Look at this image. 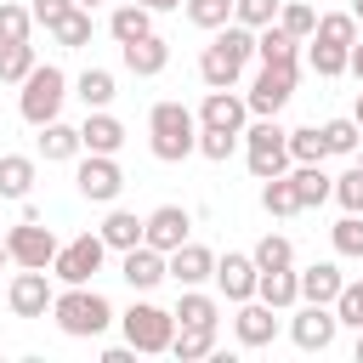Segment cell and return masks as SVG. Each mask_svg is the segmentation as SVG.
<instances>
[{
  "label": "cell",
  "mask_w": 363,
  "mask_h": 363,
  "mask_svg": "<svg viewBox=\"0 0 363 363\" xmlns=\"http://www.w3.org/2000/svg\"><path fill=\"white\" fill-rule=\"evenodd\" d=\"M119 329L136 352H170V335H176V312L153 306V301H130L119 312Z\"/></svg>",
  "instance_id": "8992f818"
},
{
  "label": "cell",
  "mask_w": 363,
  "mask_h": 363,
  "mask_svg": "<svg viewBox=\"0 0 363 363\" xmlns=\"http://www.w3.org/2000/svg\"><path fill=\"white\" fill-rule=\"evenodd\" d=\"M51 318L68 340H96V335H108V323H119L108 295H96L91 284H62L57 301H51Z\"/></svg>",
  "instance_id": "6da1fadb"
},
{
  "label": "cell",
  "mask_w": 363,
  "mask_h": 363,
  "mask_svg": "<svg viewBox=\"0 0 363 363\" xmlns=\"http://www.w3.org/2000/svg\"><path fill=\"white\" fill-rule=\"evenodd\" d=\"M210 272H216V250H204V244H176L170 255H164V278H176L182 289H193V284H210Z\"/></svg>",
  "instance_id": "2e32d148"
},
{
  "label": "cell",
  "mask_w": 363,
  "mask_h": 363,
  "mask_svg": "<svg viewBox=\"0 0 363 363\" xmlns=\"http://www.w3.org/2000/svg\"><path fill=\"white\" fill-rule=\"evenodd\" d=\"M68 6H74V0H34L28 11H34V23H40V28H51V23H57V17L68 11Z\"/></svg>",
  "instance_id": "c3c4849f"
},
{
  "label": "cell",
  "mask_w": 363,
  "mask_h": 363,
  "mask_svg": "<svg viewBox=\"0 0 363 363\" xmlns=\"http://www.w3.org/2000/svg\"><path fill=\"white\" fill-rule=\"evenodd\" d=\"M352 352H357V363H363V329H357V346H352Z\"/></svg>",
  "instance_id": "db71d44e"
},
{
  "label": "cell",
  "mask_w": 363,
  "mask_h": 363,
  "mask_svg": "<svg viewBox=\"0 0 363 363\" xmlns=\"http://www.w3.org/2000/svg\"><path fill=\"white\" fill-rule=\"evenodd\" d=\"M278 6H284V0H233V23L267 28V23H278Z\"/></svg>",
  "instance_id": "bcb514c9"
},
{
  "label": "cell",
  "mask_w": 363,
  "mask_h": 363,
  "mask_svg": "<svg viewBox=\"0 0 363 363\" xmlns=\"http://www.w3.org/2000/svg\"><path fill=\"white\" fill-rule=\"evenodd\" d=\"M79 147H85V153H119V147H125V119L108 113V108H85V119H79Z\"/></svg>",
  "instance_id": "d6986e66"
},
{
  "label": "cell",
  "mask_w": 363,
  "mask_h": 363,
  "mask_svg": "<svg viewBox=\"0 0 363 363\" xmlns=\"http://www.w3.org/2000/svg\"><path fill=\"white\" fill-rule=\"evenodd\" d=\"M176 323H221V301H216L204 284H193V289H182V301H176Z\"/></svg>",
  "instance_id": "d6a6232c"
},
{
  "label": "cell",
  "mask_w": 363,
  "mask_h": 363,
  "mask_svg": "<svg viewBox=\"0 0 363 363\" xmlns=\"http://www.w3.org/2000/svg\"><path fill=\"white\" fill-rule=\"evenodd\" d=\"M238 74H244V62H238V57L227 51V40L216 34V40H210V45L199 51V79H204V85L216 91V85H238Z\"/></svg>",
  "instance_id": "44dd1931"
},
{
  "label": "cell",
  "mask_w": 363,
  "mask_h": 363,
  "mask_svg": "<svg viewBox=\"0 0 363 363\" xmlns=\"http://www.w3.org/2000/svg\"><path fill=\"white\" fill-rule=\"evenodd\" d=\"M352 119H357V125H363V91H357V102H352Z\"/></svg>",
  "instance_id": "816d5d0a"
},
{
  "label": "cell",
  "mask_w": 363,
  "mask_h": 363,
  "mask_svg": "<svg viewBox=\"0 0 363 363\" xmlns=\"http://www.w3.org/2000/svg\"><path fill=\"white\" fill-rule=\"evenodd\" d=\"M51 301H57V284H51L45 267H17V272H11V284H6V306H11L17 318H45Z\"/></svg>",
  "instance_id": "30bf717a"
},
{
  "label": "cell",
  "mask_w": 363,
  "mask_h": 363,
  "mask_svg": "<svg viewBox=\"0 0 363 363\" xmlns=\"http://www.w3.org/2000/svg\"><path fill=\"white\" fill-rule=\"evenodd\" d=\"M255 278H261V267L244 255V250H227V255H216V272H210V284H216V295L221 301H250L255 295Z\"/></svg>",
  "instance_id": "4fadbf2b"
},
{
  "label": "cell",
  "mask_w": 363,
  "mask_h": 363,
  "mask_svg": "<svg viewBox=\"0 0 363 363\" xmlns=\"http://www.w3.org/2000/svg\"><path fill=\"white\" fill-rule=\"evenodd\" d=\"M187 233H193V210H182V204H159V210L142 216V244H153L159 255L187 244Z\"/></svg>",
  "instance_id": "7c38bea8"
},
{
  "label": "cell",
  "mask_w": 363,
  "mask_h": 363,
  "mask_svg": "<svg viewBox=\"0 0 363 363\" xmlns=\"http://www.w3.org/2000/svg\"><path fill=\"white\" fill-rule=\"evenodd\" d=\"M28 34H34V11H28V6H17V0H0V45L28 40Z\"/></svg>",
  "instance_id": "b9f144b4"
},
{
  "label": "cell",
  "mask_w": 363,
  "mask_h": 363,
  "mask_svg": "<svg viewBox=\"0 0 363 363\" xmlns=\"http://www.w3.org/2000/svg\"><path fill=\"white\" fill-rule=\"evenodd\" d=\"M357 164H363V147H357Z\"/></svg>",
  "instance_id": "6f0895ef"
},
{
  "label": "cell",
  "mask_w": 363,
  "mask_h": 363,
  "mask_svg": "<svg viewBox=\"0 0 363 363\" xmlns=\"http://www.w3.org/2000/svg\"><path fill=\"white\" fill-rule=\"evenodd\" d=\"M318 130H323V147H329L335 159H357V147H363V125H357L352 113H346V119H323Z\"/></svg>",
  "instance_id": "4dcf8cb0"
},
{
  "label": "cell",
  "mask_w": 363,
  "mask_h": 363,
  "mask_svg": "<svg viewBox=\"0 0 363 363\" xmlns=\"http://www.w3.org/2000/svg\"><path fill=\"white\" fill-rule=\"evenodd\" d=\"M335 318H340V329H363V278L340 284V295H335Z\"/></svg>",
  "instance_id": "f6af8a7d"
},
{
  "label": "cell",
  "mask_w": 363,
  "mask_h": 363,
  "mask_svg": "<svg viewBox=\"0 0 363 363\" xmlns=\"http://www.w3.org/2000/svg\"><path fill=\"white\" fill-rule=\"evenodd\" d=\"M68 96H79L85 108H108V102L119 96V85H113V74H108V68H85V74L74 79V91H68Z\"/></svg>",
  "instance_id": "836d02e7"
},
{
  "label": "cell",
  "mask_w": 363,
  "mask_h": 363,
  "mask_svg": "<svg viewBox=\"0 0 363 363\" xmlns=\"http://www.w3.org/2000/svg\"><path fill=\"white\" fill-rule=\"evenodd\" d=\"M278 28H289L295 40H312V28H318V11H312L306 0H284V6H278Z\"/></svg>",
  "instance_id": "7bdbcfd3"
},
{
  "label": "cell",
  "mask_w": 363,
  "mask_h": 363,
  "mask_svg": "<svg viewBox=\"0 0 363 363\" xmlns=\"http://www.w3.org/2000/svg\"><path fill=\"white\" fill-rule=\"evenodd\" d=\"M278 312L267 306V301H238V312H233V335H238V346H250V352H261V346H272L278 340Z\"/></svg>",
  "instance_id": "5bb4252c"
},
{
  "label": "cell",
  "mask_w": 363,
  "mask_h": 363,
  "mask_svg": "<svg viewBox=\"0 0 363 363\" xmlns=\"http://www.w3.org/2000/svg\"><path fill=\"white\" fill-rule=\"evenodd\" d=\"M91 28H96V23H91V11H85V6H68L45 34H51L62 51H79V45H91Z\"/></svg>",
  "instance_id": "f546056e"
},
{
  "label": "cell",
  "mask_w": 363,
  "mask_h": 363,
  "mask_svg": "<svg viewBox=\"0 0 363 363\" xmlns=\"http://www.w3.org/2000/svg\"><path fill=\"white\" fill-rule=\"evenodd\" d=\"M295 278H301V301H318V306H335V295H340V267L335 261H312V267H295Z\"/></svg>",
  "instance_id": "603a6c76"
},
{
  "label": "cell",
  "mask_w": 363,
  "mask_h": 363,
  "mask_svg": "<svg viewBox=\"0 0 363 363\" xmlns=\"http://www.w3.org/2000/svg\"><path fill=\"white\" fill-rule=\"evenodd\" d=\"M182 11H187V23L204 28V34H216L221 23H233V0H182Z\"/></svg>",
  "instance_id": "ab89813d"
},
{
  "label": "cell",
  "mask_w": 363,
  "mask_h": 363,
  "mask_svg": "<svg viewBox=\"0 0 363 363\" xmlns=\"http://www.w3.org/2000/svg\"><path fill=\"white\" fill-rule=\"evenodd\" d=\"M147 147L159 164H182L187 153H199V113L187 102H153L147 108Z\"/></svg>",
  "instance_id": "7a4b0ae2"
},
{
  "label": "cell",
  "mask_w": 363,
  "mask_h": 363,
  "mask_svg": "<svg viewBox=\"0 0 363 363\" xmlns=\"http://www.w3.org/2000/svg\"><path fill=\"white\" fill-rule=\"evenodd\" d=\"M102 261H108L102 233H79V238L57 244V255H51V278H57V284H91V278L102 272Z\"/></svg>",
  "instance_id": "52a82bcc"
},
{
  "label": "cell",
  "mask_w": 363,
  "mask_h": 363,
  "mask_svg": "<svg viewBox=\"0 0 363 363\" xmlns=\"http://www.w3.org/2000/svg\"><path fill=\"white\" fill-rule=\"evenodd\" d=\"M62 102H68V74H62L57 62H34L28 79L17 85V113L40 130V125H51V119L62 113Z\"/></svg>",
  "instance_id": "3957f363"
},
{
  "label": "cell",
  "mask_w": 363,
  "mask_h": 363,
  "mask_svg": "<svg viewBox=\"0 0 363 363\" xmlns=\"http://www.w3.org/2000/svg\"><path fill=\"white\" fill-rule=\"evenodd\" d=\"M0 340H6V335H0Z\"/></svg>",
  "instance_id": "680465c9"
},
{
  "label": "cell",
  "mask_w": 363,
  "mask_h": 363,
  "mask_svg": "<svg viewBox=\"0 0 363 363\" xmlns=\"http://www.w3.org/2000/svg\"><path fill=\"white\" fill-rule=\"evenodd\" d=\"M250 261H255L261 272H272V267H295V244H289L284 233H267V238L250 250Z\"/></svg>",
  "instance_id": "60d3db41"
},
{
  "label": "cell",
  "mask_w": 363,
  "mask_h": 363,
  "mask_svg": "<svg viewBox=\"0 0 363 363\" xmlns=\"http://www.w3.org/2000/svg\"><path fill=\"white\" fill-rule=\"evenodd\" d=\"M335 335H340L335 306H318V301H295V306H289V340H295L301 352H329Z\"/></svg>",
  "instance_id": "9c48e42d"
},
{
  "label": "cell",
  "mask_w": 363,
  "mask_h": 363,
  "mask_svg": "<svg viewBox=\"0 0 363 363\" xmlns=\"http://www.w3.org/2000/svg\"><path fill=\"white\" fill-rule=\"evenodd\" d=\"M0 267H11V250H6V238H0Z\"/></svg>",
  "instance_id": "f5cc1de1"
},
{
  "label": "cell",
  "mask_w": 363,
  "mask_h": 363,
  "mask_svg": "<svg viewBox=\"0 0 363 363\" xmlns=\"http://www.w3.org/2000/svg\"><path fill=\"white\" fill-rule=\"evenodd\" d=\"M40 182L34 153H0V204H23Z\"/></svg>",
  "instance_id": "ffe728a7"
},
{
  "label": "cell",
  "mask_w": 363,
  "mask_h": 363,
  "mask_svg": "<svg viewBox=\"0 0 363 363\" xmlns=\"http://www.w3.org/2000/svg\"><path fill=\"white\" fill-rule=\"evenodd\" d=\"M301 45H306V40H295V34L278 28V23L255 28V57H261V62H301Z\"/></svg>",
  "instance_id": "83f0119b"
},
{
  "label": "cell",
  "mask_w": 363,
  "mask_h": 363,
  "mask_svg": "<svg viewBox=\"0 0 363 363\" xmlns=\"http://www.w3.org/2000/svg\"><path fill=\"white\" fill-rule=\"evenodd\" d=\"M289 187H295L301 210H318V204H329V193H335V176L323 170V159H318V164H289Z\"/></svg>",
  "instance_id": "7402d4cb"
},
{
  "label": "cell",
  "mask_w": 363,
  "mask_h": 363,
  "mask_svg": "<svg viewBox=\"0 0 363 363\" xmlns=\"http://www.w3.org/2000/svg\"><path fill=\"white\" fill-rule=\"evenodd\" d=\"M136 6H147V11H176L182 0H136Z\"/></svg>",
  "instance_id": "f907efd6"
},
{
  "label": "cell",
  "mask_w": 363,
  "mask_h": 363,
  "mask_svg": "<svg viewBox=\"0 0 363 363\" xmlns=\"http://www.w3.org/2000/svg\"><path fill=\"white\" fill-rule=\"evenodd\" d=\"M199 125H204V130H233V136H238V130L250 125V102H244L233 85H216V91L199 102Z\"/></svg>",
  "instance_id": "9a60e30c"
},
{
  "label": "cell",
  "mask_w": 363,
  "mask_h": 363,
  "mask_svg": "<svg viewBox=\"0 0 363 363\" xmlns=\"http://www.w3.org/2000/svg\"><path fill=\"white\" fill-rule=\"evenodd\" d=\"M238 142H244V164H250L255 182L289 170V147H284V125H278V119H250V125L238 130Z\"/></svg>",
  "instance_id": "277c9868"
},
{
  "label": "cell",
  "mask_w": 363,
  "mask_h": 363,
  "mask_svg": "<svg viewBox=\"0 0 363 363\" xmlns=\"http://www.w3.org/2000/svg\"><path fill=\"white\" fill-rule=\"evenodd\" d=\"M74 6H85V11H96V6H102V0H74Z\"/></svg>",
  "instance_id": "9f6ffc18"
},
{
  "label": "cell",
  "mask_w": 363,
  "mask_h": 363,
  "mask_svg": "<svg viewBox=\"0 0 363 363\" xmlns=\"http://www.w3.org/2000/svg\"><path fill=\"white\" fill-rule=\"evenodd\" d=\"M199 153L216 159V164H227V159L238 153V136H233V130H204V125H199Z\"/></svg>",
  "instance_id": "7dc6e473"
},
{
  "label": "cell",
  "mask_w": 363,
  "mask_h": 363,
  "mask_svg": "<svg viewBox=\"0 0 363 363\" xmlns=\"http://www.w3.org/2000/svg\"><path fill=\"white\" fill-rule=\"evenodd\" d=\"M85 147H79V125H62V119H51V125H40V159L45 164H68V159H79Z\"/></svg>",
  "instance_id": "484cf974"
},
{
  "label": "cell",
  "mask_w": 363,
  "mask_h": 363,
  "mask_svg": "<svg viewBox=\"0 0 363 363\" xmlns=\"http://www.w3.org/2000/svg\"><path fill=\"white\" fill-rule=\"evenodd\" d=\"M255 301H267L272 312H289V306L301 301V278H295V267H272V272H261V278H255Z\"/></svg>",
  "instance_id": "cb8c5ba5"
},
{
  "label": "cell",
  "mask_w": 363,
  "mask_h": 363,
  "mask_svg": "<svg viewBox=\"0 0 363 363\" xmlns=\"http://www.w3.org/2000/svg\"><path fill=\"white\" fill-rule=\"evenodd\" d=\"M74 187H79V199H91V204H113V199L125 193V170H119L113 153H79Z\"/></svg>",
  "instance_id": "ba28073f"
},
{
  "label": "cell",
  "mask_w": 363,
  "mask_h": 363,
  "mask_svg": "<svg viewBox=\"0 0 363 363\" xmlns=\"http://www.w3.org/2000/svg\"><path fill=\"white\" fill-rule=\"evenodd\" d=\"M329 244H335V255H352V261H363V216H357V210H346V216L329 227Z\"/></svg>",
  "instance_id": "f35d334b"
},
{
  "label": "cell",
  "mask_w": 363,
  "mask_h": 363,
  "mask_svg": "<svg viewBox=\"0 0 363 363\" xmlns=\"http://www.w3.org/2000/svg\"><path fill=\"white\" fill-rule=\"evenodd\" d=\"M34 62H40V57H34V45H28V40H11V45H0V85H23Z\"/></svg>",
  "instance_id": "74e56055"
},
{
  "label": "cell",
  "mask_w": 363,
  "mask_h": 363,
  "mask_svg": "<svg viewBox=\"0 0 363 363\" xmlns=\"http://www.w3.org/2000/svg\"><path fill=\"white\" fill-rule=\"evenodd\" d=\"M119 62H125V74L153 79V74H164V68H170V40H164V34H142V40L119 45Z\"/></svg>",
  "instance_id": "ac0fdd59"
},
{
  "label": "cell",
  "mask_w": 363,
  "mask_h": 363,
  "mask_svg": "<svg viewBox=\"0 0 363 363\" xmlns=\"http://www.w3.org/2000/svg\"><path fill=\"white\" fill-rule=\"evenodd\" d=\"M170 357H176V363L216 357V323H176V335H170Z\"/></svg>",
  "instance_id": "d4e9b609"
},
{
  "label": "cell",
  "mask_w": 363,
  "mask_h": 363,
  "mask_svg": "<svg viewBox=\"0 0 363 363\" xmlns=\"http://www.w3.org/2000/svg\"><path fill=\"white\" fill-rule=\"evenodd\" d=\"M357 17L352 11H323L318 17V28H312V40H323V45H357Z\"/></svg>",
  "instance_id": "d590c367"
},
{
  "label": "cell",
  "mask_w": 363,
  "mask_h": 363,
  "mask_svg": "<svg viewBox=\"0 0 363 363\" xmlns=\"http://www.w3.org/2000/svg\"><path fill=\"white\" fill-rule=\"evenodd\" d=\"M352 17H357V23H363V0H352Z\"/></svg>",
  "instance_id": "11a10c76"
},
{
  "label": "cell",
  "mask_w": 363,
  "mask_h": 363,
  "mask_svg": "<svg viewBox=\"0 0 363 363\" xmlns=\"http://www.w3.org/2000/svg\"><path fill=\"white\" fill-rule=\"evenodd\" d=\"M340 210H357L363 216V164H346L340 176H335V193H329Z\"/></svg>",
  "instance_id": "ee69618b"
},
{
  "label": "cell",
  "mask_w": 363,
  "mask_h": 363,
  "mask_svg": "<svg viewBox=\"0 0 363 363\" xmlns=\"http://www.w3.org/2000/svg\"><path fill=\"white\" fill-rule=\"evenodd\" d=\"M119 278H125L136 295H147V289L164 284V255H159L153 244H130V250H119Z\"/></svg>",
  "instance_id": "e0dca14e"
},
{
  "label": "cell",
  "mask_w": 363,
  "mask_h": 363,
  "mask_svg": "<svg viewBox=\"0 0 363 363\" xmlns=\"http://www.w3.org/2000/svg\"><path fill=\"white\" fill-rule=\"evenodd\" d=\"M295 79H301L295 62H261V74H255L250 91H244L250 119H278V113L289 108V96H295Z\"/></svg>",
  "instance_id": "5b68a950"
},
{
  "label": "cell",
  "mask_w": 363,
  "mask_h": 363,
  "mask_svg": "<svg viewBox=\"0 0 363 363\" xmlns=\"http://www.w3.org/2000/svg\"><path fill=\"white\" fill-rule=\"evenodd\" d=\"M346 51L352 45H323V40H306V68L318 79H340L346 74Z\"/></svg>",
  "instance_id": "8d00e7d4"
},
{
  "label": "cell",
  "mask_w": 363,
  "mask_h": 363,
  "mask_svg": "<svg viewBox=\"0 0 363 363\" xmlns=\"http://www.w3.org/2000/svg\"><path fill=\"white\" fill-rule=\"evenodd\" d=\"M102 244L108 250H130V244H142V216L136 210H119V204H108V216H102Z\"/></svg>",
  "instance_id": "f1b7e54d"
},
{
  "label": "cell",
  "mask_w": 363,
  "mask_h": 363,
  "mask_svg": "<svg viewBox=\"0 0 363 363\" xmlns=\"http://www.w3.org/2000/svg\"><path fill=\"white\" fill-rule=\"evenodd\" d=\"M346 74H357V85H363V40L346 51Z\"/></svg>",
  "instance_id": "681fc988"
},
{
  "label": "cell",
  "mask_w": 363,
  "mask_h": 363,
  "mask_svg": "<svg viewBox=\"0 0 363 363\" xmlns=\"http://www.w3.org/2000/svg\"><path fill=\"white\" fill-rule=\"evenodd\" d=\"M108 34H113L119 45H130V40L153 34V11H147V6H136V0H125V6H113V11H108Z\"/></svg>",
  "instance_id": "4316f807"
},
{
  "label": "cell",
  "mask_w": 363,
  "mask_h": 363,
  "mask_svg": "<svg viewBox=\"0 0 363 363\" xmlns=\"http://www.w3.org/2000/svg\"><path fill=\"white\" fill-rule=\"evenodd\" d=\"M6 250H11V267H45V272H51V255H57V233H51L40 216H23V221L6 233Z\"/></svg>",
  "instance_id": "8fae6325"
},
{
  "label": "cell",
  "mask_w": 363,
  "mask_h": 363,
  "mask_svg": "<svg viewBox=\"0 0 363 363\" xmlns=\"http://www.w3.org/2000/svg\"><path fill=\"white\" fill-rule=\"evenodd\" d=\"M284 147H289V164H318V159H329V147H323V130H318V125L284 130Z\"/></svg>",
  "instance_id": "e575fe53"
},
{
  "label": "cell",
  "mask_w": 363,
  "mask_h": 363,
  "mask_svg": "<svg viewBox=\"0 0 363 363\" xmlns=\"http://www.w3.org/2000/svg\"><path fill=\"white\" fill-rule=\"evenodd\" d=\"M261 210H267L272 221H289V216H301V199H295V187H289V170L261 182Z\"/></svg>",
  "instance_id": "1f68e13d"
}]
</instances>
